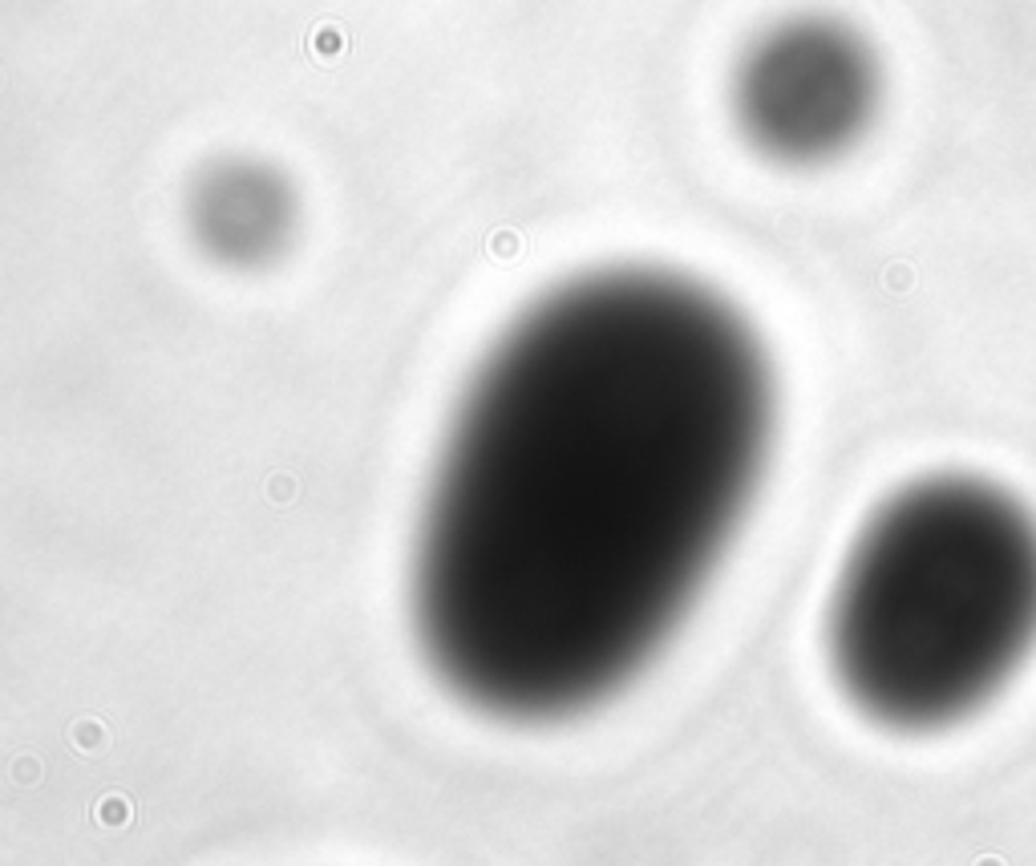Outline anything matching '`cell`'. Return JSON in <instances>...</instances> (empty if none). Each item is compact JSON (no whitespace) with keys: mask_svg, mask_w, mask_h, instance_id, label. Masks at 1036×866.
<instances>
[{"mask_svg":"<svg viewBox=\"0 0 1036 866\" xmlns=\"http://www.w3.org/2000/svg\"><path fill=\"white\" fill-rule=\"evenodd\" d=\"M770 438L765 352L712 292L604 272L538 300L478 369L421 515L438 677L507 721L624 688L725 555Z\"/></svg>","mask_w":1036,"mask_h":866,"instance_id":"1","label":"cell"},{"mask_svg":"<svg viewBox=\"0 0 1036 866\" xmlns=\"http://www.w3.org/2000/svg\"><path fill=\"white\" fill-rule=\"evenodd\" d=\"M1036 644V518L1004 490L931 478L878 506L838 575L830 660L878 725L976 713Z\"/></svg>","mask_w":1036,"mask_h":866,"instance_id":"2","label":"cell"},{"mask_svg":"<svg viewBox=\"0 0 1036 866\" xmlns=\"http://www.w3.org/2000/svg\"><path fill=\"white\" fill-rule=\"evenodd\" d=\"M870 98V69L842 33L794 29L757 53L745 77L749 130L778 154H822L847 142Z\"/></svg>","mask_w":1036,"mask_h":866,"instance_id":"3","label":"cell"}]
</instances>
